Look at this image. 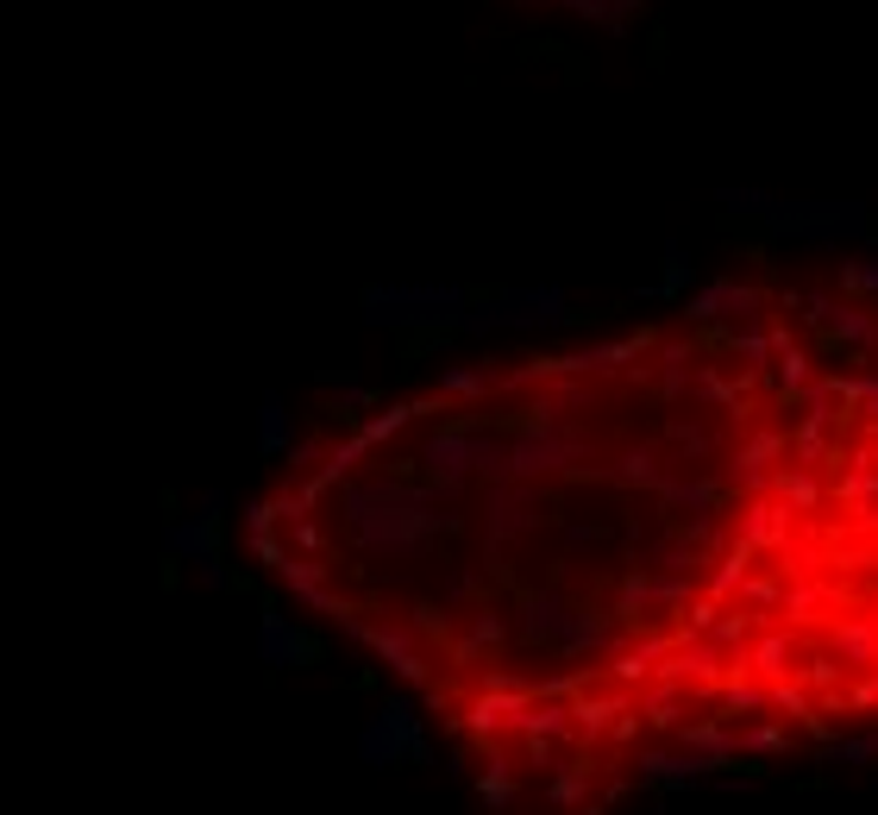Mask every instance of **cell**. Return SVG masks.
I'll return each mask as SVG.
<instances>
[{"label": "cell", "mask_w": 878, "mask_h": 815, "mask_svg": "<svg viewBox=\"0 0 878 815\" xmlns=\"http://www.w3.org/2000/svg\"><path fill=\"white\" fill-rule=\"evenodd\" d=\"M477 791H484L489 815H503V809H508V796H515V777L503 772V759H489V772L477 777Z\"/></svg>", "instance_id": "cell-5"}, {"label": "cell", "mask_w": 878, "mask_h": 815, "mask_svg": "<svg viewBox=\"0 0 878 815\" xmlns=\"http://www.w3.org/2000/svg\"><path fill=\"white\" fill-rule=\"evenodd\" d=\"M358 759L364 765H427V728H421V709L409 697H383L377 716L358 728Z\"/></svg>", "instance_id": "cell-1"}, {"label": "cell", "mask_w": 878, "mask_h": 815, "mask_svg": "<svg viewBox=\"0 0 878 815\" xmlns=\"http://www.w3.org/2000/svg\"><path fill=\"white\" fill-rule=\"evenodd\" d=\"M646 815H665V809H646Z\"/></svg>", "instance_id": "cell-9"}, {"label": "cell", "mask_w": 878, "mask_h": 815, "mask_svg": "<svg viewBox=\"0 0 878 815\" xmlns=\"http://www.w3.org/2000/svg\"><path fill=\"white\" fill-rule=\"evenodd\" d=\"M521 728L527 734H565V709H527Z\"/></svg>", "instance_id": "cell-8"}, {"label": "cell", "mask_w": 878, "mask_h": 815, "mask_svg": "<svg viewBox=\"0 0 878 815\" xmlns=\"http://www.w3.org/2000/svg\"><path fill=\"white\" fill-rule=\"evenodd\" d=\"M822 759H828V765H866V759H878V728L872 734L840 740V747H822Z\"/></svg>", "instance_id": "cell-4"}, {"label": "cell", "mask_w": 878, "mask_h": 815, "mask_svg": "<svg viewBox=\"0 0 878 815\" xmlns=\"http://www.w3.org/2000/svg\"><path fill=\"white\" fill-rule=\"evenodd\" d=\"M734 753H784V734L765 728V721H753L747 734H734Z\"/></svg>", "instance_id": "cell-6"}, {"label": "cell", "mask_w": 878, "mask_h": 815, "mask_svg": "<svg viewBox=\"0 0 878 815\" xmlns=\"http://www.w3.org/2000/svg\"><path fill=\"white\" fill-rule=\"evenodd\" d=\"M872 791H878V777H872Z\"/></svg>", "instance_id": "cell-10"}, {"label": "cell", "mask_w": 878, "mask_h": 815, "mask_svg": "<svg viewBox=\"0 0 878 815\" xmlns=\"http://www.w3.org/2000/svg\"><path fill=\"white\" fill-rule=\"evenodd\" d=\"M314 653V641L308 634H302V627L289 622V615H264V627H257V659L264 665H276V671H283V665H302Z\"/></svg>", "instance_id": "cell-2"}, {"label": "cell", "mask_w": 878, "mask_h": 815, "mask_svg": "<svg viewBox=\"0 0 878 815\" xmlns=\"http://www.w3.org/2000/svg\"><path fill=\"white\" fill-rule=\"evenodd\" d=\"M709 772H722V765H716V759H697V753H646L641 759V777L659 784V791H690V784H702Z\"/></svg>", "instance_id": "cell-3"}, {"label": "cell", "mask_w": 878, "mask_h": 815, "mask_svg": "<svg viewBox=\"0 0 878 815\" xmlns=\"http://www.w3.org/2000/svg\"><path fill=\"white\" fill-rule=\"evenodd\" d=\"M584 784H590L584 772H559V777H552V803H559V809H571V803H584Z\"/></svg>", "instance_id": "cell-7"}]
</instances>
